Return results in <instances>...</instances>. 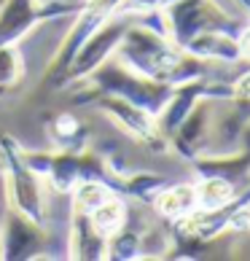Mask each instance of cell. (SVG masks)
I'll return each mask as SVG.
<instances>
[{"instance_id": "obj_1", "label": "cell", "mask_w": 250, "mask_h": 261, "mask_svg": "<svg viewBox=\"0 0 250 261\" xmlns=\"http://www.w3.org/2000/svg\"><path fill=\"white\" fill-rule=\"evenodd\" d=\"M27 164L43 178V183L57 191V194H70V191L84 180H94L108 186L113 194L124 197V178L127 170H116L108 159L89 148L81 151H24Z\"/></svg>"}, {"instance_id": "obj_2", "label": "cell", "mask_w": 250, "mask_h": 261, "mask_svg": "<svg viewBox=\"0 0 250 261\" xmlns=\"http://www.w3.org/2000/svg\"><path fill=\"white\" fill-rule=\"evenodd\" d=\"M180 54H183V49L178 43H172V38L161 30L156 11L143 19H134L124 33L121 43L116 46L113 57L121 65H127L129 70L146 75V79L170 84V75L175 70Z\"/></svg>"}, {"instance_id": "obj_3", "label": "cell", "mask_w": 250, "mask_h": 261, "mask_svg": "<svg viewBox=\"0 0 250 261\" xmlns=\"http://www.w3.org/2000/svg\"><path fill=\"white\" fill-rule=\"evenodd\" d=\"M159 22H161V30L180 49L199 33L224 30V33L239 35V30L247 24L242 16L229 14L218 0H167L159 11Z\"/></svg>"}, {"instance_id": "obj_4", "label": "cell", "mask_w": 250, "mask_h": 261, "mask_svg": "<svg viewBox=\"0 0 250 261\" xmlns=\"http://www.w3.org/2000/svg\"><path fill=\"white\" fill-rule=\"evenodd\" d=\"M0 172L6 180V197L11 210L22 216L46 224V186L43 178L27 164L24 148L11 138V135H0Z\"/></svg>"}, {"instance_id": "obj_5", "label": "cell", "mask_w": 250, "mask_h": 261, "mask_svg": "<svg viewBox=\"0 0 250 261\" xmlns=\"http://www.w3.org/2000/svg\"><path fill=\"white\" fill-rule=\"evenodd\" d=\"M78 86H92V89L116 94V97H121V100L146 108L153 116L161 113V108L167 105L170 94H172V84L146 79V75L129 70L127 65H121L119 60H113V57L108 62H102L97 70Z\"/></svg>"}, {"instance_id": "obj_6", "label": "cell", "mask_w": 250, "mask_h": 261, "mask_svg": "<svg viewBox=\"0 0 250 261\" xmlns=\"http://www.w3.org/2000/svg\"><path fill=\"white\" fill-rule=\"evenodd\" d=\"M75 89H78V86H75ZM84 97L86 100H78V105H86V108H94V111L105 113L121 132H127L132 140L140 143V146H146L151 151H159V153L170 151L167 148V138L159 132L156 116L148 113L146 108L121 100V97H116V94L92 89V86H86Z\"/></svg>"}, {"instance_id": "obj_7", "label": "cell", "mask_w": 250, "mask_h": 261, "mask_svg": "<svg viewBox=\"0 0 250 261\" xmlns=\"http://www.w3.org/2000/svg\"><path fill=\"white\" fill-rule=\"evenodd\" d=\"M132 22H134V16L116 14L105 24H100L97 30L78 46V51L73 54V60L67 65V70L62 73L57 89H75V86L84 84L102 62H108L110 57L116 54V46L121 43V38H124V33H127V27Z\"/></svg>"}, {"instance_id": "obj_8", "label": "cell", "mask_w": 250, "mask_h": 261, "mask_svg": "<svg viewBox=\"0 0 250 261\" xmlns=\"http://www.w3.org/2000/svg\"><path fill=\"white\" fill-rule=\"evenodd\" d=\"M81 0H0V46H14L35 27L78 14Z\"/></svg>"}, {"instance_id": "obj_9", "label": "cell", "mask_w": 250, "mask_h": 261, "mask_svg": "<svg viewBox=\"0 0 250 261\" xmlns=\"http://www.w3.org/2000/svg\"><path fill=\"white\" fill-rule=\"evenodd\" d=\"M119 6H121V0H81V8H78V14H75V22L70 27V33L62 38L60 49L51 57V65H49V70H46V86L57 89V84H60L62 73L67 70L73 54L78 51V46L97 30L100 24H105L110 16H116Z\"/></svg>"}, {"instance_id": "obj_10", "label": "cell", "mask_w": 250, "mask_h": 261, "mask_svg": "<svg viewBox=\"0 0 250 261\" xmlns=\"http://www.w3.org/2000/svg\"><path fill=\"white\" fill-rule=\"evenodd\" d=\"M51 245V234L46 224L22 216L16 210H8L0 226V258L3 261H27L43 258Z\"/></svg>"}, {"instance_id": "obj_11", "label": "cell", "mask_w": 250, "mask_h": 261, "mask_svg": "<svg viewBox=\"0 0 250 261\" xmlns=\"http://www.w3.org/2000/svg\"><path fill=\"white\" fill-rule=\"evenodd\" d=\"M215 105L218 100H199L191 108L183 121L167 135V148L175 151L183 159H197L199 153H207L210 148V135H213V119H215Z\"/></svg>"}, {"instance_id": "obj_12", "label": "cell", "mask_w": 250, "mask_h": 261, "mask_svg": "<svg viewBox=\"0 0 250 261\" xmlns=\"http://www.w3.org/2000/svg\"><path fill=\"white\" fill-rule=\"evenodd\" d=\"M108 237L94 226L92 213L84 207H75L70 213V243H67V256L78 261H102Z\"/></svg>"}, {"instance_id": "obj_13", "label": "cell", "mask_w": 250, "mask_h": 261, "mask_svg": "<svg viewBox=\"0 0 250 261\" xmlns=\"http://www.w3.org/2000/svg\"><path fill=\"white\" fill-rule=\"evenodd\" d=\"M183 51L199 57L205 62H226L234 65L242 60V51H239V41L237 35L224 33V30H210V33H199L197 38L183 46Z\"/></svg>"}, {"instance_id": "obj_14", "label": "cell", "mask_w": 250, "mask_h": 261, "mask_svg": "<svg viewBox=\"0 0 250 261\" xmlns=\"http://www.w3.org/2000/svg\"><path fill=\"white\" fill-rule=\"evenodd\" d=\"M151 205L161 218H167V221H178V218L188 216L191 210L199 207L194 180L191 183H167V186L153 197Z\"/></svg>"}, {"instance_id": "obj_15", "label": "cell", "mask_w": 250, "mask_h": 261, "mask_svg": "<svg viewBox=\"0 0 250 261\" xmlns=\"http://www.w3.org/2000/svg\"><path fill=\"white\" fill-rule=\"evenodd\" d=\"M49 138L60 151H81L89 148V127L75 119L73 113H60L49 124Z\"/></svg>"}, {"instance_id": "obj_16", "label": "cell", "mask_w": 250, "mask_h": 261, "mask_svg": "<svg viewBox=\"0 0 250 261\" xmlns=\"http://www.w3.org/2000/svg\"><path fill=\"white\" fill-rule=\"evenodd\" d=\"M92 221L105 237L116 234V231L129 221V207H127V202H124V197L110 194L105 202H100V205L92 210Z\"/></svg>"}, {"instance_id": "obj_17", "label": "cell", "mask_w": 250, "mask_h": 261, "mask_svg": "<svg viewBox=\"0 0 250 261\" xmlns=\"http://www.w3.org/2000/svg\"><path fill=\"white\" fill-rule=\"evenodd\" d=\"M194 186H197L199 207H207V210L224 207L239 194V189L232 186V183L224 180V178H199V180H194Z\"/></svg>"}, {"instance_id": "obj_18", "label": "cell", "mask_w": 250, "mask_h": 261, "mask_svg": "<svg viewBox=\"0 0 250 261\" xmlns=\"http://www.w3.org/2000/svg\"><path fill=\"white\" fill-rule=\"evenodd\" d=\"M105 258H110V261H137L140 258V229H132L129 221H127L116 234L108 237Z\"/></svg>"}, {"instance_id": "obj_19", "label": "cell", "mask_w": 250, "mask_h": 261, "mask_svg": "<svg viewBox=\"0 0 250 261\" xmlns=\"http://www.w3.org/2000/svg\"><path fill=\"white\" fill-rule=\"evenodd\" d=\"M24 79V60L19 54V43L0 46V94L14 92Z\"/></svg>"}, {"instance_id": "obj_20", "label": "cell", "mask_w": 250, "mask_h": 261, "mask_svg": "<svg viewBox=\"0 0 250 261\" xmlns=\"http://www.w3.org/2000/svg\"><path fill=\"white\" fill-rule=\"evenodd\" d=\"M113 194V191L108 186H102V183H94V180H84L78 183L73 191H70V197H73V205L75 207H84V210H94L100 205V202H105Z\"/></svg>"}, {"instance_id": "obj_21", "label": "cell", "mask_w": 250, "mask_h": 261, "mask_svg": "<svg viewBox=\"0 0 250 261\" xmlns=\"http://www.w3.org/2000/svg\"><path fill=\"white\" fill-rule=\"evenodd\" d=\"M167 0H121L119 11L116 14H124V16H134V19H143L148 14H156L161 11Z\"/></svg>"}, {"instance_id": "obj_22", "label": "cell", "mask_w": 250, "mask_h": 261, "mask_svg": "<svg viewBox=\"0 0 250 261\" xmlns=\"http://www.w3.org/2000/svg\"><path fill=\"white\" fill-rule=\"evenodd\" d=\"M237 41H239V51H242V60H250V22L242 27V30H239Z\"/></svg>"}, {"instance_id": "obj_23", "label": "cell", "mask_w": 250, "mask_h": 261, "mask_svg": "<svg viewBox=\"0 0 250 261\" xmlns=\"http://www.w3.org/2000/svg\"><path fill=\"white\" fill-rule=\"evenodd\" d=\"M237 3H239V8H242V11L250 16V0H237Z\"/></svg>"}]
</instances>
